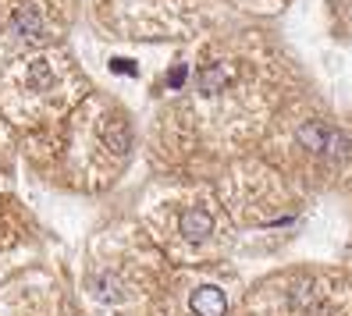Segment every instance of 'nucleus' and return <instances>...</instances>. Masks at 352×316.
<instances>
[{"instance_id": "2", "label": "nucleus", "mask_w": 352, "mask_h": 316, "mask_svg": "<svg viewBox=\"0 0 352 316\" xmlns=\"http://www.w3.org/2000/svg\"><path fill=\"white\" fill-rule=\"evenodd\" d=\"M178 231H182V238H189V242H203L206 235L214 231V217L206 214V210H185L182 221H178Z\"/></svg>"}, {"instance_id": "4", "label": "nucleus", "mask_w": 352, "mask_h": 316, "mask_svg": "<svg viewBox=\"0 0 352 316\" xmlns=\"http://www.w3.org/2000/svg\"><path fill=\"white\" fill-rule=\"evenodd\" d=\"M182 78H185V68H175V71H171V86H178Z\"/></svg>"}, {"instance_id": "1", "label": "nucleus", "mask_w": 352, "mask_h": 316, "mask_svg": "<svg viewBox=\"0 0 352 316\" xmlns=\"http://www.w3.org/2000/svg\"><path fill=\"white\" fill-rule=\"evenodd\" d=\"M192 313L196 316H224L228 313V299H224V291L214 288V284H203L192 291Z\"/></svg>"}, {"instance_id": "3", "label": "nucleus", "mask_w": 352, "mask_h": 316, "mask_svg": "<svg viewBox=\"0 0 352 316\" xmlns=\"http://www.w3.org/2000/svg\"><path fill=\"white\" fill-rule=\"evenodd\" d=\"M327 139H331V132L324 128V124H317V121H309V124L299 128V142L306 146V150H314V153L327 150Z\"/></svg>"}]
</instances>
